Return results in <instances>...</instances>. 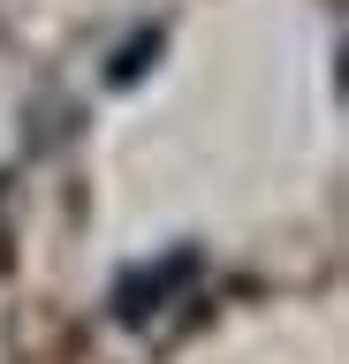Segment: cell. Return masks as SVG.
Wrapping results in <instances>:
<instances>
[{"mask_svg":"<svg viewBox=\"0 0 349 364\" xmlns=\"http://www.w3.org/2000/svg\"><path fill=\"white\" fill-rule=\"evenodd\" d=\"M190 281H198V250H190V243L160 250L152 266H129V273L114 281V318H122V326H152V318H160Z\"/></svg>","mask_w":349,"mask_h":364,"instance_id":"cell-1","label":"cell"}]
</instances>
